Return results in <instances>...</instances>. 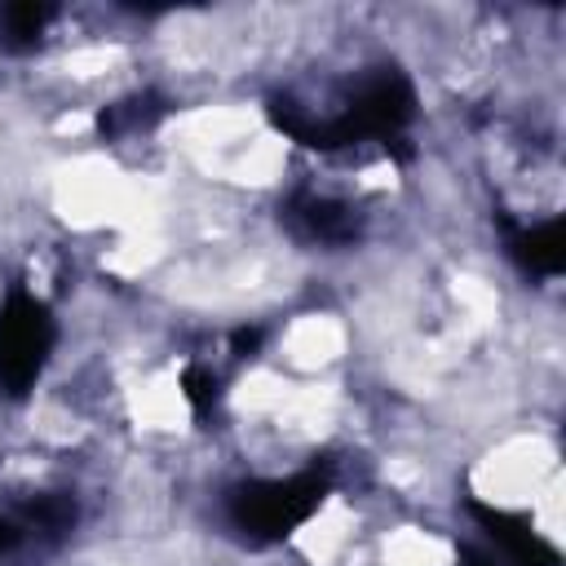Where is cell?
<instances>
[{
	"instance_id": "6da1fadb",
	"label": "cell",
	"mask_w": 566,
	"mask_h": 566,
	"mask_svg": "<svg viewBox=\"0 0 566 566\" xmlns=\"http://www.w3.org/2000/svg\"><path fill=\"white\" fill-rule=\"evenodd\" d=\"M332 486V469L314 464L301 469L292 478H265V482H239L226 495V513L234 522V531H243L252 544H274L283 535H292L327 495Z\"/></svg>"
},
{
	"instance_id": "7a4b0ae2",
	"label": "cell",
	"mask_w": 566,
	"mask_h": 566,
	"mask_svg": "<svg viewBox=\"0 0 566 566\" xmlns=\"http://www.w3.org/2000/svg\"><path fill=\"white\" fill-rule=\"evenodd\" d=\"M53 349V318L44 301L13 292L0 310V385L4 394H27Z\"/></svg>"
},
{
	"instance_id": "3957f363",
	"label": "cell",
	"mask_w": 566,
	"mask_h": 566,
	"mask_svg": "<svg viewBox=\"0 0 566 566\" xmlns=\"http://www.w3.org/2000/svg\"><path fill=\"white\" fill-rule=\"evenodd\" d=\"M469 513H473L478 526L504 548V557H509L513 566H562V553H557L544 535H535L522 517H513V513H504V509H491V504H482V500H469Z\"/></svg>"
},
{
	"instance_id": "277c9868",
	"label": "cell",
	"mask_w": 566,
	"mask_h": 566,
	"mask_svg": "<svg viewBox=\"0 0 566 566\" xmlns=\"http://www.w3.org/2000/svg\"><path fill=\"white\" fill-rule=\"evenodd\" d=\"M287 217L318 243H349L358 239V212L340 199H323V195H296L287 203Z\"/></svg>"
},
{
	"instance_id": "5b68a950",
	"label": "cell",
	"mask_w": 566,
	"mask_h": 566,
	"mask_svg": "<svg viewBox=\"0 0 566 566\" xmlns=\"http://www.w3.org/2000/svg\"><path fill=\"white\" fill-rule=\"evenodd\" d=\"M509 252L531 270V274H562L566 265V234L562 221H544L531 230H509Z\"/></svg>"
},
{
	"instance_id": "8992f818",
	"label": "cell",
	"mask_w": 566,
	"mask_h": 566,
	"mask_svg": "<svg viewBox=\"0 0 566 566\" xmlns=\"http://www.w3.org/2000/svg\"><path fill=\"white\" fill-rule=\"evenodd\" d=\"M49 22V9L40 4H9L0 9V44L4 49H31Z\"/></svg>"
},
{
	"instance_id": "52a82bcc",
	"label": "cell",
	"mask_w": 566,
	"mask_h": 566,
	"mask_svg": "<svg viewBox=\"0 0 566 566\" xmlns=\"http://www.w3.org/2000/svg\"><path fill=\"white\" fill-rule=\"evenodd\" d=\"M27 522L40 531V535H62L75 526V500L66 491H53V495H40L31 509H27Z\"/></svg>"
},
{
	"instance_id": "ba28073f",
	"label": "cell",
	"mask_w": 566,
	"mask_h": 566,
	"mask_svg": "<svg viewBox=\"0 0 566 566\" xmlns=\"http://www.w3.org/2000/svg\"><path fill=\"white\" fill-rule=\"evenodd\" d=\"M181 385H186V398H190V407L203 416L212 402H217V376L212 371H203V367H190L186 376H181Z\"/></svg>"
},
{
	"instance_id": "9c48e42d",
	"label": "cell",
	"mask_w": 566,
	"mask_h": 566,
	"mask_svg": "<svg viewBox=\"0 0 566 566\" xmlns=\"http://www.w3.org/2000/svg\"><path fill=\"white\" fill-rule=\"evenodd\" d=\"M460 562H464V566H495V562H491L486 553H478V548H460Z\"/></svg>"
},
{
	"instance_id": "30bf717a",
	"label": "cell",
	"mask_w": 566,
	"mask_h": 566,
	"mask_svg": "<svg viewBox=\"0 0 566 566\" xmlns=\"http://www.w3.org/2000/svg\"><path fill=\"white\" fill-rule=\"evenodd\" d=\"M13 539H18V531H13V526H4V522H0V553H4V548H9V544H13Z\"/></svg>"
}]
</instances>
